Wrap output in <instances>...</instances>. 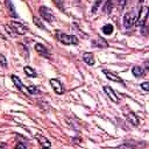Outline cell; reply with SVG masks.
<instances>
[{
	"mask_svg": "<svg viewBox=\"0 0 149 149\" xmlns=\"http://www.w3.org/2000/svg\"><path fill=\"white\" fill-rule=\"evenodd\" d=\"M28 91H29V94H37V93H40V90L36 86H34V85L29 86L28 87Z\"/></svg>",
	"mask_w": 149,
	"mask_h": 149,
	"instance_id": "cell-22",
	"label": "cell"
},
{
	"mask_svg": "<svg viewBox=\"0 0 149 149\" xmlns=\"http://www.w3.org/2000/svg\"><path fill=\"white\" fill-rule=\"evenodd\" d=\"M40 14H41V16H42L44 20H47L48 22H52V21H54V14L51 13L50 8H48V7L41 6V7H40Z\"/></svg>",
	"mask_w": 149,
	"mask_h": 149,
	"instance_id": "cell-4",
	"label": "cell"
},
{
	"mask_svg": "<svg viewBox=\"0 0 149 149\" xmlns=\"http://www.w3.org/2000/svg\"><path fill=\"white\" fill-rule=\"evenodd\" d=\"M56 37L59 42H62L63 44H78L79 43V40L76 35H68V34H64L62 31H57L56 33Z\"/></svg>",
	"mask_w": 149,
	"mask_h": 149,
	"instance_id": "cell-1",
	"label": "cell"
},
{
	"mask_svg": "<svg viewBox=\"0 0 149 149\" xmlns=\"http://www.w3.org/2000/svg\"><path fill=\"white\" fill-rule=\"evenodd\" d=\"M0 149H3V146H0Z\"/></svg>",
	"mask_w": 149,
	"mask_h": 149,
	"instance_id": "cell-28",
	"label": "cell"
},
{
	"mask_svg": "<svg viewBox=\"0 0 149 149\" xmlns=\"http://www.w3.org/2000/svg\"><path fill=\"white\" fill-rule=\"evenodd\" d=\"M50 85H51L52 90H54L57 94H63V93H64V86H63V84H62L58 79H56V78L50 79Z\"/></svg>",
	"mask_w": 149,
	"mask_h": 149,
	"instance_id": "cell-5",
	"label": "cell"
},
{
	"mask_svg": "<svg viewBox=\"0 0 149 149\" xmlns=\"http://www.w3.org/2000/svg\"><path fill=\"white\" fill-rule=\"evenodd\" d=\"M83 59L87 65H93L94 64V57L92 52H84L83 54Z\"/></svg>",
	"mask_w": 149,
	"mask_h": 149,
	"instance_id": "cell-15",
	"label": "cell"
},
{
	"mask_svg": "<svg viewBox=\"0 0 149 149\" xmlns=\"http://www.w3.org/2000/svg\"><path fill=\"white\" fill-rule=\"evenodd\" d=\"M17 47H19V49L21 50V52H22L23 57H24V58H28V57H29V50H28V48H27L26 45L21 44V43H20V44L17 45Z\"/></svg>",
	"mask_w": 149,
	"mask_h": 149,
	"instance_id": "cell-20",
	"label": "cell"
},
{
	"mask_svg": "<svg viewBox=\"0 0 149 149\" xmlns=\"http://www.w3.org/2000/svg\"><path fill=\"white\" fill-rule=\"evenodd\" d=\"M0 64L3 66V68H7V59L3 55H0Z\"/></svg>",
	"mask_w": 149,
	"mask_h": 149,
	"instance_id": "cell-24",
	"label": "cell"
},
{
	"mask_svg": "<svg viewBox=\"0 0 149 149\" xmlns=\"http://www.w3.org/2000/svg\"><path fill=\"white\" fill-rule=\"evenodd\" d=\"M33 21H34V23H35L38 28H41V29H45V27H44V24L42 23L41 19H38L37 16H33Z\"/></svg>",
	"mask_w": 149,
	"mask_h": 149,
	"instance_id": "cell-21",
	"label": "cell"
},
{
	"mask_svg": "<svg viewBox=\"0 0 149 149\" xmlns=\"http://www.w3.org/2000/svg\"><path fill=\"white\" fill-rule=\"evenodd\" d=\"M35 137L38 140L40 146H41L42 149H49V148L51 147V143H50V141H49L47 137H44V136H42V135H40V134H37Z\"/></svg>",
	"mask_w": 149,
	"mask_h": 149,
	"instance_id": "cell-11",
	"label": "cell"
},
{
	"mask_svg": "<svg viewBox=\"0 0 149 149\" xmlns=\"http://www.w3.org/2000/svg\"><path fill=\"white\" fill-rule=\"evenodd\" d=\"M35 50H36V52L40 54L41 56H43V57H45V58H50V52H49V50L47 49V47H44L43 44L36 43V44H35Z\"/></svg>",
	"mask_w": 149,
	"mask_h": 149,
	"instance_id": "cell-9",
	"label": "cell"
},
{
	"mask_svg": "<svg viewBox=\"0 0 149 149\" xmlns=\"http://www.w3.org/2000/svg\"><path fill=\"white\" fill-rule=\"evenodd\" d=\"M5 3H6V6H7V7H8V9H9V15L16 19V17H17V14H16V12H15V8H14L13 3H12L10 1H6Z\"/></svg>",
	"mask_w": 149,
	"mask_h": 149,
	"instance_id": "cell-18",
	"label": "cell"
},
{
	"mask_svg": "<svg viewBox=\"0 0 149 149\" xmlns=\"http://www.w3.org/2000/svg\"><path fill=\"white\" fill-rule=\"evenodd\" d=\"M148 14H149V8H148V7H142V8H140L139 15H137V17H135L134 24L137 26V27H139V26H140V27L144 26V23H146V21H147V19H148Z\"/></svg>",
	"mask_w": 149,
	"mask_h": 149,
	"instance_id": "cell-2",
	"label": "cell"
},
{
	"mask_svg": "<svg viewBox=\"0 0 149 149\" xmlns=\"http://www.w3.org/2000/svg\"><path fill=\"white\" fill-rule=\"evenodd\" d=\"M127 120H128V122H130L133 126H139V118L136 116V114L134 113V112H129L128 114H127Z\"/></svg>",
	"mask_w": 149,
	"mask_h": 149,
	"instance_id": "cell-14",
	"label": "cell"
},
{
	"mask_svg": "<svg viewBox=\"0 0 149 149\" xmlns=\"http://www.w3.org/2000/svg\"><path fill=\"white\" fill-rule=\"evenodd\" d=\"M15 149H27V147H26V144H24V143H21V142H19V143L16 144Z\"/></svg>",
	"mask_w": 149,
	"mask_h": 149,
	"instance_id": "cell-27",
	"label": "cell"
},
{
	"mask_svg": "<svg viewBox=\"0 0 149 149\" xmlns=\"http://www.w3.org/2000/svg\"><path fill=\"white\" fill-rule=\"evenodd\" d=\"M12 80H13V83H14V85L20 90V91H22V92H24L26 94H29V91H28V87H24L23 86V84L21 83V80H20V78L17 77V76H15V74H12Z\"/></svg>",
	"mask_w": 149,
	"mask_h": 149,
	"instance_id": "cell-10",
	"label": "cell"
},
{
	"mask_svg": "<svg viewBox=\"0 0 149 149\" xmlns=\"http://www.w3.org/2000/svg\"><path fill=\"white\" fill-rule=\"evenodd\" d=\"M130 148H132V146H130V144L125 143V144H120V146H118L115 149H130Z\"/></svg>",
	"mask_w": 149,
	"mask_h": 149,
	"instance_id": "cell-25",
	"label": "cell"
},
{
	"mask_svg": "<svg viewBox=\"0 0 149 149\" xmlns=\"http://www.w3.org/2000/svg\"><path fill=\"white\" fill-rule=\"evenodd\" d=\"M100 5H101V1H100V0L95 1V2H94V5L92 6V9H91V12H92V13L94 14V13L97 12V8H98V6H100Z\"/></svg>",
	"mask_w": 149,
	"mask_h": 149,
	"instance_id": "cell-23",
	"label": "cell"
},
{
	"mask_svg": "<svg viewBox=\"0 0 149 149\" xmlns=\"http://www.w3.org/2000/svg\"><path fill=\"white\" fill-rule=\"evenodd\" d=\"M24 72L27 73V76L28 77H30V78H35V77H37V73H36V71L33 69V68H30V66H24Z\"/></svg>",
	"mask_w": 149,
	"mask_h": 149,
	"instance_id": "cell-17",
	"label": "cell"
},
{
	"mask_svg": "<svg viewBox=\"0 0 149 149\" xmlns=\"http://www.w3.org/2000/svg\"><path fill=\"white\" fill-rule=\"evenodd\" d=\"M104 90H105V92H106V94L108 95V98L109 99H112V101L113 102H115V104H119V101H120V97L116 94V92L114 91V90H112V87H109V86H104Z\"/></svg>",
	"mask_w": 149,
	"mask_h": 149,
	"instance_id": "cell-6",
	"label": "cell"
},
{
	"mask_svg": "<svg viewBox=\"0 0 149 149\" xmlns=\"http://www.w3.org/2000/svg\"><path fill=\"white\" fill-rule=\"evenodd\" d=\"M141 87H142V90H144L146 92H147V91H149V83H148V81L142 83V84H141Z\"/></svg>",
	"mask_w": 149,
	"mask_h": 149,
	"instance_id": "cell-26",
	"label": "cell"
},
{
	"mask_svg": "<svg viewBox=\"0 0 149 149\" xmlns=\"http://www.w3.org/2000/svg\"><path fill=\"white\" fill-rule=\"evenodd\" d=\"M102 73H104L109 80H113V81H116V83H121L122 85H125L123 80H122L118 74H115L114 72H112V71H109V70H107V69H104V70H102Z\"/></svg>",
	"mask_w": 149,
	"mask_h": 149,
	"instance_id": "cell-8",
	"label": "cell"
},
{
	"mask_svg": "<svg viewBox=\"0 0 149 149\" xmlns=\"http://www.w3.org/2000/svg\"><path fill=\"white\" fill-rule=\"evenodd\" d=\"M10 29H12V31H14L15 34H19V35H24L28 30L22 23L16 22V21H10Z\"/></svg>",
	"mask_w": 149,
	"mask_h": 149,
	"instance_id": "cell-3",
	"label": "cell"
},
{
	"mask_svg": "<svg viewBox=\"0 0 149 149\" xmlns=\"http://www.w3.org/2000/svg\"><path fill=\"white\" fill-rule=\"evenodd\" d=\"M92 45L93 47H97V48H107L108 47V43L106 42L105 38L100 37V36H97L95 40L92 41Z\"/></svg>",
	"mask_w": 149,
	"mask_h": 149,
	"instance_id": "cell-12",
	"label": "cell"
},
{
	"mask_svg": "<svg viewBox=\"0 0 149 149\" xmlns=\"http://www.w3.org/2000/svg\"><path fill=\"white\" fill-rule=\"evenodd\" d=\"M112 8H113V2L111 0H107L102 6V12L105 14H111L112 13Z\"/></svg>",
	"mask_w": 149,
	"mask_h": 149,
	"instance_id": "cell-16",
	"label": "cell"
},
{
	"mask_svg": "<svg viewBox=\"0 0 149 149\" xmlns=\"http://www.w3.org/2000/svg\"><path fill=\"white\" fill-rule=\"evenodd\" d=\"M134 22H135V17L133 16L132 13H126L123 15V26H125V28L130 29L134 26Z\"/></svg>",
	"mask_w": 149,
	"mask_h": 149,
	"instance_id": "cell-7",
	"label": "cell"
},
{
	"mask_svg": "<svg viewBox=\"0 0 149 149\" xmlns=\"http://www.w3.org/2000/svg\"><path fill=\"white\" fill-rule=\"evenodd\" d=\"M101 30H102V33H104L105 35H111V34L113 33V30H114V27H113L111 23H108V24H105V26L101 28Z\"/></svg>",
	"mask_w": 149,
	"mask_h": 149,
	"instance_id": "cell-19",
	"label": "cell"
},
{
	"mask_svg": "<svg viewBox=\"0 0 149 149\" xmlns=\"http://www.w3.org/2000/svg\"><path fill=\"white\" fill-rule=\"evenodd\" d=\"M132 72H133V74H134L136 78H142V77H144V74H146L144 69H143L142 66H140V65H134L133 69H132Z\"/></svg>",
	"mask_w": 149,
	"mask_h": 149,
	"instance_id": "cell-13",
	"label": "cell"
}]
</instances>
